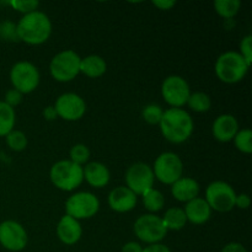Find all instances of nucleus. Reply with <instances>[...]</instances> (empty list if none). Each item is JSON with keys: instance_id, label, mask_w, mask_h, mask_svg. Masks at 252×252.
I'll use <instances>...</instances> for the list:
<instances>
[{"instance_id": "nucleus-1", "label": "nucleus", "mask_w": 252, "mask_h": 252, "mask_svg": "<svg viewBox=\"0 0 252 252\" xmlns=\"http://www.w3.org/2000/svg\"><path fill=\"white\" fill-rule=\"evenodd\" d=\"M161 134L174 144L186 142L193 133L194 123L191 115L184 108H167L159 123Z\"/></svg>"}, {"instance_id": "nucleus-2", "label": "nucleus", "mask_w": 252, "mask_h": 252, "mask_svg": "<svg viewBox=\"0 0 252 252\" xmlns=\"http://www.w3.org/2000/svg\"><path fill=\"white\" fill-rule=\"evenodd\" d=\"M19 41L31 46H39L49 39L52 34V22L48 15L33 11L24 15L16 25Z\"/></svg>"}, {"instance_id": "nucleus-3", "label": "nucleus", "mask_w": 252, "mask_h": 252, "mask_svg": "<svg viewBox=\"0 0 252 252\" xmlns=\"http://www.w3.org/2000/svg\"><path fill=\"white\" fill-rule=\"evenodd\" d=\"M249 65L239 52L228 51L218 57L216 62V75L225 84H236L248 74Z\"/></svg>"}, {"instance_id": "nucleus-4", "label": "nucleus", "mask_w": 252, "mask_h": 252, "mask_svg": "<svg viewBox=\"0 0 252 252\" xmlns=\"http://www.w3.org/2000/svg\"><path fill=\"white\" fill-rule=\"evenodd\" d=\"M49 177L57 189L64 192H71L83 184L84 170L83 166L70 160H61L51 167Z\"/></svg>"}, {"instance_id": "nucleus-5", "label": "nucleus", "mask_w": 252, "mask_h": 252, "mask_svg": "<svg viewBox=\"0 0 252 252\" xmlns=\"http://www.w3.org/2000/svg\"><path fill=\"white\" fill-rule=\"evenodd\" d=\"M80 56L75 51L65 49L52 58L49 73L59 83H69L80 74Z\"/></svg>"}, {"instance_id": "nucleus-6", "label": "nucleus", "mask_w": 252, "mask_h": 252, "mask_svg": "<svg viewBox=\"0 0 252 252\" xmlns=\"http://www.w3.org/2000/svg\"><path fill=\"white\" fill-rule=\"evenodd\" d=\"M10 80H11L12 89L25 95V94L33 93L38 88L41 74L34 64L21 61L12 65L10 70Z\"/></svg>"}, {"instance_id": "nucleus-7", "label": "nucleus", "mask_w": 252, "mask_h": 252, "mask_svg": "<svg viewBox=\"0 0 252 252\" xmlns=\"http://www.w3.org/2000/svg\"><path fill=\"white\" fill-rule=\"evenodd\" d=\"M133 231L142 243L148 245L161 243L167 234V229L165 228L161 217L150 213L143 214L134 221Z\"/></svg>"}, {"instance_id": "nucleus-8", "label": "nucleus", "mask_w": 252, "mask_h": 252, "mask_svg": "<svg viewBox=\"0 0 252 252\" xmlns=\"http://www.w3.org/2000/svg\"><path fill=\"white\" fill-rule=\"evenodd\" d=\"M236 192L228 182L213 181L206 189V202L212 211L226 213L235 208Z\"/></svg>"}, {"instance_id": "nucleus-9", "label": "nucleus", "mask_w": 252, "mask_h": 252, "mask_svg": "<svg viewBox=\"0 0 252 252\" xmlns=\"http://www.w3.org/2000/svg\"><path fill=\"white\" fill-rule=\"evenodd\" d=\"M100 211V201L91 192H76L65 202V214L76 219H90Z\"/></svg>"}, {"instance_id": "nucleus-10", "label": "nucleus", "mask_w": 252, "mask_h": 252, "mask_svg": "<svg viewBox=\"0 0 252 252\" xmlns=\"http://www.w3.org/2000/svg\"><path fill=\"white\" fill-rule=\"evenodd\" d=\"M152 169L155 179L161 184L171 186L184 175V162L175 153L165 152L157 158Z\"/></svg>"}, {"instance_id": "nucleus-11", "label": "nucleus", "mask_w": 252, "mask_h": 252, "mask_svg": "<svg viewBox=\"0 0 252 252\" xmlns=\"http://www.w3.org/2000/svg\"><path fill=\"white\" fill-rule=\"evenodd\" d=\"M191 88L186 79L180 75H170L161 84V95L172 108H182L189 101Z\"/></svg>"}, {"instance_id": "nucleus-12", "label": "nucleus", "mask_w": 252, "mask_h": 252, "mask_svg": "<svg viewBox=\"0 0 252 252\" xmlns=\"http://www.w3.org/2000/svg\"><path fill=\"white\" fill-rule=\"evenodd\" d=\"M154 172L152 166L144 162H135L128 167L126 172V185L135 196H143L147 191L153 189Z\"/></svg>"}, {"instance_id": "nucleus-13", "label": "nucleus", "mask_w": 252, "mask_h": 252, "mask_svg": "<svg viewBox=\"0 0 252 252\" xmlns=\"http://www.w3.org/2000/svg\"><path fill=\"white\" fill-rule=\"evenodd\" d=\"M29 236L26 229L15 220H4L0 223V245L7 251L19 252L27 246Z\"/></svg>"}, {"instance_id": "nucleus-14", "label": "nucleus", "mask_w": 252, "mask_h": 252, "mask_svg": "<svg viewBox=\"0 0 252 252\" xmlns=\"http://www.w3.org/2000/svg\"><path fill=\"white\" fill-rule=\"evenodd\" d=\"M54 108H56L58 117L69 121V122H74V121H79L84 117L86 112V103L85 100L78 94L65 93L62 94L57 98Z\"/></svg>"}, {"instance_id": "nucleus-15", "label": "nucleus", "mask_w": 252, "mask_h": 252, "mask_svg": "<svg viewBox=\"0 0 252 252\" xmlns=\"http://www.w3.org/2000/svg\"><path fill=\"white\" fill-rule=\"evenodd\" d=\"M108 206L117 213H128L137 206L138 197L128 187L118 186L108 193Z\"/></svg>"}, {"instance_id": "nucleus-16", "label": "nucleus", "mask_w": 252, "mask_h": 252, "mask_svg": "<svg viewBox=\"0 0 252 252\" xmlns=\"http://www.w3.org/2000/svg\"><path fill=\"white\" fill-rule=\"evenodd\" d=\"M239 132V122L233 115H220L214 120L212 125L213 137L220 143H229L234 139Z\"/></svg>"}, {"instance_id": "nucleus-17", "label": "nucleus", "mask_w": 252, "mask_h": 252, "mask_svg": "<svg viewBox=\"0 0 252 252\" xmlns=\"http://www.w3.org/2000/svg\"><path fill=\"white\" fill-rule=\"evenodd\" d=\"M83 235L80 221L69 216H63L57 225V236L64 245H75Z\"/></svg>"}, {"instance_id": "nucleus-18", "label": "nucleus", "mask_w": 252, "mask_h": 252, "mask_svg": "<svg viewBox=\"0 0 252 252\" xmlns=\"http://www.w3.org/2000/svg\"><path fill=\"white\" fill-rule=\"evenodd\" d=\"M187 221L194 225H202L207 223L212 217V209L206 202V199L197 197L192 201L187 202L184 208Z\"/></svg>"}, {"instance_id": "nucleus-19", "label": "nucleus", "mask_w": 252, "mask_h": 252, "mask_svg": "<svg viewBox=\"0 0 252 252\" xmlns=\"http://www.w3.org/2000/svg\"><path fill=\"white\" fill-rule=\"evenodd\" d=\"M84 170V180L95 189H102L110 184L111 172L105 164L100 161L88 162Z\"/></svg>"}, {"instance_id": "nucleus-20", "label": "nucleus", "mask_w": 252, "mask_h": 252, "mask_svg": "<svg viewBox=\"0 0 252 252\" xmlns=\"http://www.w3.org/2000/svg\"><path fill=\"white\" fill-rule=\"evenodd\" d=\"M201 191L199 184L191 177H184L177 180L175 184L171 185V193L174 198L179 202H187L197 198Z\"/></svg>"}, {"instance_id": "nucleus-21", "label": "nucleus", "mask_w": 252, "mask_h": 252, "mask_svg": "<svg viewBox=\"0 0 252 252\" xmlns=\"http://www.w3.org/2000/svg\"><path fill=\"white\" fill-rule=\"evenodd\" d=\"M107 70L106 61L97 54H90V56L81 58L80 62V73L91 79L101 78Z\"/></svg>"}, {"instance_id": "nucleus-22", "label": "nucleus", "mask_w": 252, "mask_h": 252, "mask_svg": "<svg viewBox=\"0 0 252 252\" xmlns=\"http://www.w3.org/2000/svg\"><path fill=\"white\" fill-rule=\"evenodd\" d=\"M161 219L164 221V225L167 229V231L181 230V229L185 228L187 223L184 208H179V207H171V208L167 209Z\"/></svg>"}, {"instance_id": "nucleus-23", "label": "nucleus", "mask_w": 252, "mask_h": 252, "mask_svg": "<svg viewBox=\"0 0 252 252\" xmlns=\"http://www.w3.org/2000/svg\"><path fill=\"white\" fill-rule=\"evenodd\" d=\"M16 113L15 108L10 107L4 101H0V137H6L15 128Z\"/></svg>"}, {"instance_id": "nucleus-24", "label": "nucleus", "mask_w": 252, "mask_h": 252, "mask_svg": "<svg viewBox=\"0 0 252 252\" xmlns=\"http://www.w3.org/2000/svg\"><path fill=\"white\" fill-rule=\"evenodd\" d=\"M143 204H144L145 209L150 212V214H154L157 212H160L164 208L165 198L164 194L159 191V189H150L149 191L145 192L143 194Z\"/></svg>"}, {"instance_id": "nucleus-25", "label": "nucleus", "mask_w": 252, "mask_h": 252, "mask_svg": "<svg viewBox=\"0 0 252 252\" xmlns=\"http://www.w3.org/2000/svg\"><path fill=\"white\" fill-rule=\"evenodd\" d=\"M186 105H189V107L192 111L198 113L208 112L212 107V100L209 97L208 94L202 93V91H197L189 95V101H187Z\"/></svg>"}, {"instance_id": "nucleus-26", "label": "nucleus", "mask_w": 252, "mask_h": 252, "mask_svg": "<svg viewBox=\"0 0 252 252\" xmlns=\"http://www.w3.org/2000/svg\"><path fill=\"white\" fill-rule=\"evenodd\" d=\"M241 7V1L239 0H216L214 1V9L217 14L224 19H233L236 16Z\"/></svg>"}, {"instance_id": "nucleus-27", "label": "nucleus", "mask_w": 252, "mask_h": 252, "mask_svg": "<svg viewBox=\"0 0 252 252\" xmlns=\"http://www.w3.org/2000/svg\"><path fill=\"white\" fill-rule=\"evenodd\" d=\"M234 143L239 152L244 154H251L252 153V132L249 128L239 129L236 135L234 137Z\"/></svg>"}, {"instance_id": "nucleus-28", "label": "nucleus", "mask_w": 252, "mask_h": 252, "mask_svg": "<svg viewBox=\"0 0 252 252\" xmlns=\"http://www.w3.org/2000/svg\"><path fill=\"white\" fill-rule=\"evenodd\" d=\"M6 144L14 152H22L27 147V137L22 130L12 129L9 134L6 135Z\"/></svg>"}, {"instance_id": "nucleus-29", "label": "nucleus", "mask_w": 252, "mask_h": 252, "mask_svg": "<svg viewBox=\"0 0 252 252\" xmlns=\"http://www.w3.org/2000/svg\"><path fill=\"white\" fill-rule=\"evenodd\" d=\"M90 155V149L85 144H81L80 143V144H75L74 147H71L70 152H69V157H70L69 160L83 166L84 164H88Z\"/></svg>"}, {"instance_id": "nucleus-30", "label": "nucleus", "mask_w": 252, "mask_h": 252, "mask_svg": "<svg viewBox=\"0 0 252 252\" xmlns=\"http://www.w3.org/2000/svg\"><path fill=\"white\" fill-rule=\"evenodd\" d=\"M162 113L164 110L161 108V106L157 105V103H150L147 105L142 111V117L149 125H159L160 121H161Z\"/></svg>"}, {"instance_id": "nucleus-31", "label": "nucleus", "mask_w": 252, "mask_h": 252, "mask_svg": "<svg viewBox=\"0 0 252 252\" xmlns=\"http://www.w3.org/2000/svg\"><path fill=\"white\" fill-rule=\"evenodd\" d=\"M0 38L9 42L19 41L16 31V24H14L12 21H9V20H7V21H2L1 24H0Z\"/></svg>"}, {"instance_id": "nucleus-32", "label": "nucleus", "mask_w": 252, "mask_h": 252, "mask_svg": "<svg viewBox=\"0 0 252 252\" xmlns=\"http://www.w3.org/2000/svg\"><path fill=\"white\" fill-rule=\"evenodd\" d=\"M15 10L22 12L24 15L30 14V12L37 11L39 6V2L36 1V0H12V1L9 2Z\"/></svg>"}, {"instance_id": "nucleus-33", "label": "nucleus", "mask_w": 252, "mask_h": 252, "mask_svg": "<svg viewBox=\"0 0 252 252\" xmlns=\"http://www.w3.org/2000/svg\"><path fill=\"white\" fill-rule=\"evenodd\" d=\"M239 53L241 54L244 59H245L246 63L249 65H251L252 63V36L251 34H248V36L244 37L240 42V52Z\"/></svg>"}, {"instance_id": "nucleus-34", "label": "nucleus", "mask_w": 252, "mask_h": 252, "mask_svg": "<svg viewBox=\"0 0 252 252\" xmlns=\"http://www.w3.org/2000/svg\"><path fill=\"white\" fill-rule=\"evenodd\" d=\"M22 96L24 95H22L21 93H19L17 90H15V89H10V90H7L6 94H5L4 102L7 103L10 107L14 108L15 106H17L21 103Z\"/></svg>"}, {"instance_id": "nucleus-35", "label": "nucleus", "mask_w": 252, "mask_h": 252, "mask_svg": "<svg viewBox=\"0 0 252 252\" xmlns=\"http://www.w3.org/2000/svg\"><path fill=\"white\" fill-rule=\"evenodd\" d=\"M251 204V198L248 193L236 194L235 198V207L239 209H248Z\"/></svg>"}, {"instance_id": "nucleus-36", "label": "nucleus", "mask_w": 252, "mask_h": 252, "mask_svg": "<svg viewBox=\"0 0 252 252\" xmlns=\"http://www.w3.org/2000/svg\"><path fill=\"white\" fill-rule=\"evenodd\" d=\"M220 252H248V250L240 243H229L221 249Z\"/></svg>"}, {"instance_id": "nucleus-37", "label": "nucleus", "mask_w": 252, "mask_h": 252, "mask_svg": "<svg viewBox=\"0 0 252 252\" xmlns=\"http://www.w3.org/2000/svg\"><path fill=\"white\" fill-rule=\"evenodd\" d=\"M142 252H171L169 248L164 244H153V245H148L145 248H143Z\"/></svg>"}, {"instance_id": "nucleus-38", "label": "nucleus", "mask_w": 252, "mask_h": 252, "mask_svg": "<svg viewBox=\"0 0 252 252\" xmlns=\"http://www.w3.org/2000/svg\"><path fill=\"white\" fill-rule=\"evenodd\" d=\"M153 5L160 10H170L176 5V1H172V0H154Z\"/></svg>"}, {"instance_id": "nucleus-39", "label": "nucleus", "mask_w": 252, "mask_h": 252, "mask_svg": "<svg viewBox=\"0 0 252 252\" xmlns=\"http://www.w3.org/2000/svg\"><path fill=\"white\" fill-rule=\"evenodd\" d=\"M143 246L137 241H129V243L125 244L122 248V252H142Z\"/></svg>"}, {"instance_id": "nucleus-40", "label": "nucleus", "mask_w": 252, "mask_h": 252, "mask_svg": "<svg viewBox=\"0 0 252 252\" xmlns=\"http://www.w3.org/2000/svg\"><path fill=\"white\" fill-rule=\"evenodd\" d=\"M42 115H43V117L47 121H54L58 118V115H57V111L54 108V106H47L43 110V112H42Z\"/></svg>"}]
</instances>
